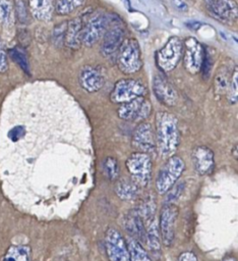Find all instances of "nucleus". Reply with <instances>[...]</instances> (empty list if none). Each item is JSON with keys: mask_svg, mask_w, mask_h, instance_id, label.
Wrapping results in <instances>:
<instances>
[{"mask_svg": "<svg viewBox=\"0 0 238 261\" xmlns=\"http://www.w3.org/2000/svg\"><path fill=\"white\" fill-rule=\"evenodd\" d=\"M172 3L175 6V8L180 11H186L188 8L187 4L183 0H172Z\"/></svg>", "mask_w": 238, "mask_h": 261, "instance_id": "nucleus-35", "label": "nucleus"}, {"mask_svg": "<svg viewBox=\"0 0 238 261\" xmlns=\"http://www.w3.org/2000/svg\"><path fill=\"white\" fill-rule=\"evenodd\" d=\"M185 49L183 53V63L185 69L192 74L197 73L200 70L204 50L201 44L195 38H188L185 41Z\"/></svg>", "mask_w": 238, "mask_h": 261, "instance_id": "nucleus-12", "label": "nucleus"}, {"mask_svg": "<svg viewBox=\"0 0 238 261\" xmlns=\"http://www.w3.org/2000/svg\"><path fill=\"white\" fill-rule=\"evenodd\" d=\"M178 261H198V260L194 253L187 251V252H183L179 255Z\"/></svg>", "mask_w": 238, "mask_h": 261, "instance_id": "nucleus-34", "label": "nucleus"}, {"mask_svg": "<svg viewBox=\"0 0 238 261\" xmlns=\"http://www.w3.org/2000/svg\"><path fill=\"white\" fill-rule=\"evenodd\" d=\"M215 84H216V89L218 92H224L227 87H228V77L227 74H223V73H219L216 76L215 80Z\"/></svg>", "mask_w": 238, "mask_h": 261, "instance_id": "nucleus-32", "label": "nucleus"}, {"mask_svg": "<svg viewBox=\"0 0 238 261\" xmlns=\"http://www.w3.org/2000/svg\"><path fill=\"white\" fill-rule=\"evenodd\" d=\"M237 67L235 68L234 74L232 76V81L230 84V92H229V99L231 103H236L237 102V89H238V84H237Z\"/></svg>", "mask_w": 238, "mask_h": 261, "instance_id": "nucleus-31", "label": "nucleus"}, {"mask_svg": "<svg viewBox=\"0 0 238 261\" xmlns=\"http://www.w3.org/2000/svg\"><path fill=\"white\" fill-rule=\"evenodd\" d=\"M11 0H0V19L3 23L9 24L12 20Z\"/></svg>", "mask_w": 238, "mask_h": 261, "instance_id": "nucleus-28", "label": "nucleus"}, {"mask_svg": "<svg viewBox=\"0 0 238 261\" xmlns=\"http://www.w3.org/2000/svg\"><path fill=\"white\" fill-rule=\"evenodd\" d=\"M178 216V208L174 203H166L160 215V234L163 244L170 247L175 238V223Z\"/></svg>", "mask_w": 238, "mask_h": 261, "instance_id": "nucleus-10", "label": "nucleus"}, {"mask_svg": "<svg viewBox=\"0 0 238 261\" xmlns=\"http://www.w3.org/2000/svg\"><path fill=\"white\" fill-rule=\"evenodd\" d=\"M152 111L151 102L143 96L121 104L117 114L121 119L129 121H141L148 117Z\"/></svg>", "mask_w": 238, "mask_h": 261, "instance_id": "nucleus-7", "label": "nucleus"}, {"mask_svg": "<svg viewBox=\"0 0 238 261\" xmlns=\"http://www.w3.org/2000/svg\"><path fill=\"white\" fill-rule=\"evenodd\" d=\"M203 1H204L205 4L207 5V7H209V6L212 4V2H213V0H203Z\"/></svg>", "mask_w": 238, "mask_h": 261, "instance_id": "nucleus-37", "label": "nucleus"}, {"mask_svg": "<svg viewBox=\"0 0 238 261\" xmlns=\"http://www.w3.org/2000/svg\"><path fill=\"white\" fill-rule=\"evenodd\" d=\"M183 43L182 41L174 36L171 37L166 45L158 51L156 60L159 67L164 72H169L173 70L182 57Z\"/></svg>", "mask_w": 238, "mask_h": 261, "instance_id": "nucleus-6", "label": "nucleus"}, {"mask_svg": "<svg viewBox=\"0 0 238 261\" xmlns=\"http://www.w3.org/2000/svg\"><path fill=\"white\" fill-rule=\"evenodd\" d=\"M153 89L159 101L167 106H174L177 103L178 95L174 87L162 74H156L153 81Z\"/></svg>", "mask_w": 238, "mask_h": 261, "instance_id": "nucleus-15", "label": "nucleus"}, {"mask_svg": "<svg viewBox=\"0 0 238 261\" xmlns=\"http://www.w3.org/2000/svg\"><path fill=\"white\" fill-rule=\"evenodd\" d=\"M184 190V182L183 181H176L168 191L166 196V203H174L179 199L182 192Z\"/></svg>", "mask_w": 238, "mask_h": 261, "instance_id": "nucleus-29", "label": "nucleus"}, {"mask_svg": "<svg viewBox=\"0 0 238 261\" xmlns=\"http://www.w3.org/2000/svg\"><path fill=\"white\" fill-rule=\"evenodd\" d=\"M105 248L110 261H129L127 244L117 229L110 227L106 230Z\"/></svg>", "mask_w": 238, "mask_h": 261, "instance_id": "nucleus-8", "label": "nucleus"}, {"mask_svg": "<svg viewBox=\"0 0 238 261\" xmlns=\"http://www.w3.org/2000/svg\"><path fill=\"white\" fill-rule=\"evenodd\" d=\"M156 150L163 157L172 156L180 142L177 118L169 112L160 111L156 115Z\"/></svg>", "mask_w": 238, "mask_h": 261, "instance_id": "nucleus-1", "label": "nucleus"}, {"mask_svg": "<svg viewBox=\"0 0 238 261\" xmlns=\"http://www.w3.org/2000/svg\"><path fill=\"white\" fill-rule=\"evenodd\" d=\"M125 165L130 174V179L135 186L141 189L148 185L152 174V159L150 154L134 152L129 155Z\"/></svg>", "mask_w": 238, "mask_h": 261, "instance_id": "nucleus-2", "label": "nucleus"}, {"mask_svg": "<svg viewBox=\"0 0 238 261\" xmlns=\"http://www.w3.org/2000/svg\"><path fill=\"white\" fill-rule=\"evenodd\" d=\"M129 252V261H152L146 251L136 239L130 238L127 242Z\"/></svg>", "mask_w": 238, "mask_h": 261, "instance_id": "nucleus-23", "label": "nucleus"}, {"mask_svg": "<svg viewBox=\"0 0 238 261\" xmlns=\"http://www.w3.org/2000/svg\"><path fill=\"white\" fill-rule=\"evenodd\" d=\"M8 54L11 57V59L15 61L22 70H24L27 74H29V65H28L26 55L20 48H17V47L11 48L8 50Z\"/></svg>", "mask_w": 238, "mask_h": 261, "instance_id": "nucleus-25", "label": "nucleus"}, {"mask_svg": "<svg viewBox=\"0 0 238 261\" xmlns=\"http://www.w3.org/2000/svg\"><path fill=\"white\" fill-rule=\"evenodd\" d=\"M29 11L38 19L48 20L51 18L53 6L51 0H29Z\"/></svg>", "mask_w": 238, "mask_h": 261, "instance_id": "nucleus-20", "label": "nucleus"}, {"mask_svg": "<svg viewBox=\"0 0 238 261\" xmlns=\"http://www.w3.org/2000/svg\"><path fill=\"white\" fill-rule=\"evenodd\" d=\"M35 261H37V260H35Z\"/></svg>", "mask_w": 238, "mask_h": 261, "instance_id": "nucleus-38", "label": "nucleus"}, {"mask_svg": "<svg viewBox=\"0 0 238 261\" xmlns=\"http://www.w3.org/2000/svg\"><path fill=\"white\" fill-rule=\"evenodd\" d=\"M124 29L120 24L119 20L112 21L103 36V41L101 44V53L105 57H110L111 55H114L119 47L121 46L122 42L124 41Z\"/></svg>", "mask_w": 238, "mask_h": 261, "instance_id": "nucleus-13", "label": "nucleus"}, {"mask_svg": "<svg viewBox=\"0 0 238 261\" xmlns=\"http://www.w3.org/2000/svg\"><path fill=\"white\" fill-rule=\"evenodd\" d=\"M139 192V188L135 186L131 179L121 178L118 179L115 185V193L116 195L124 201H130L137 197Z\"/></svg>", "mask_w": 238, "mask_h": 261, "instance_id": "nucleus-19", "label": "nucleus"}, {"mask_svg": "<svg viewBox=\"0 0 238 261\" xmlns=\"http://www.w3.org/2000/svg\"><path fill=\"white\" fill-rule=\"evenodd\" d=\"M14 12L17 20L24 24L28 21V9L23 0L14 1Z\"/></svg>", "mask_w": 238, "mask_h": 261, "instance_id": "nucleus-27", "label": "nucleus"}, {"mask_svg": "<svg viewBox=\"0 0 238 261\" xmlns=\"http://www.w3.org/2000/svg\"><path fill=\"white\" fill-rule=\"evenodd\" d=\"M222 261H237L234 257H227V258H225L224 260H222Z\"/></svg>", "mask_w": 238, "mask_h": 261, "instance_id": "nucleus-36", "label": "nucleus"}, {"mask_svg": "<svg viewBox=\"0 0 238 261\" xmlns=\"http://www.w3.org/2000/svg\"><path fill=\"white\" fill-rule=\"evenodd\" d=\"M146 223V243L148 244V247L153 251H159L161 249V234H160V228L156 221L155 216L150 218L145 221Z\"/></svg>", "mask_w": 238, "mask_h": 261, "instance_id": "nucleus-21", "label": "nucleus"}, {"mask_svg": "<svg viewBox=\"0 0 238 261\" xmlns=\"http://www.w3.org/2000/svg\"><path fill=\"white\" fill-rule=\"evenodd\" d=\"M146 88L142 82L133 79L119 80L110 95V100L113 103L123 104L137 97L144 96Z\"/></svg>", "mask_w": 238, "mask_h": 261, "instance_id": "nucleus-5", "label": "nucleus"}, {"mask_svg": "<svg viewBox=\"0 0 238 261\" xmlns=\"http://www.w3.org/2000/svg\"><path fill=\"white\" fill-rule=\"evenodd\" d=\"M111 23V18L105 13H99L92 16L83 28L82 43L86 47L97 43L107 32Z\"/></svg>", "mask_w": 238, "mask_h": 261, "instance_id": "nucleus-9", "label": "nucleus"}, {"mask_svg": "<svg viewBox=\"0 0 238 261\" xmlns=\"http://www.w3.org/2000/svg\"><path fill=\"white\" fill-rule=\"evenodd\" d=\"M7 56H6V52L0 42V72H4L7 69Z\"/></svg>", "mask_w": 238, "mask_h": 261, "instance_id": "nucleus-33", "label": "nucleus"}, {"mask_svg": "<svg viewBox=\"0 0 238 261\" xmlns=\"http://www.w3.org/2000/svg\"><path fill=\"white\" fill-rule=\"evenodd\" d=\"M83 23L80 17H75L67 22L66 32L64 37L65 45L72 49H77L82 42Z\"/></svg>", "mask_w": 238, "mask_h": 261, "instance_id": "nucleus-18", "label": "nucleus"}, {"mask_svg": "<svg viewBox=\"0 0 238 261\" xmlns=\"http://www.w3.org/2000/svg\"><path fill=\"white\" fill-rule=\"evenodd\" d=\"M192 163L195 171L199 175H206L212 172L215 160L213 151L206 146H197L192 151Z\"/></svg>", "mask_w": 238, "mask_h": 261, "instance_id": "nucleus-16", "label": "nucleus"}, {"mask_svg": "<svg viewBox=\"0 0 238 261\" xmlns=\"http://www.w3.org/2000/svg\"><path fill=\"white\" fill-rule=\"evenodd\" d=\"M209 8L222 21L232 22L237 19V4L234 0H213Z\"/></svg>", "mask_w": 238, "mask_h": 261, "instance_id": "nucleus-17", "label": "nucleus"}, {"mask_svg": "<svg viewBox=\"0 0 238 261\" xmlns=\"http://www.w3.org/2000/svg\"><path fill=\"white\" fill-rule=\"evenodd\" d=\"M117 64L125 74H132L141 68L139 45L134 39L124 40L118 49Z\"/></svg>", "mask_w": 238, "mask_h": 261, "instance_id": "nucleus-3", "label": "nucleus"}, {"mask_svg": "<svg viewBox=\"0 0 238 261\" xmlns=\"http://www.w3.org/2000/svg\"><path fill=\"white\" fill-rule=\"evenodd\" d=\"M104 172L110 181H114L118 178L119 167L118 162L113 157H107L104 161Z\"/></svg>", "mask_w": 238, "mask_h": 261, "instance_id": "nucleus-26", "label": "nucleus"}, {"mask_svg": "<svg viewBox=\"0 0 238 261\" xmlns=\"http://www.w3.org/2000/svg\"><path fill=\"white\" fill-rule=\"evenodd\" d=\"M2 261H31V248L25 245L10 246Z\"/></svg>", "mask_w": 238, "mask_h": 261, "instance_id": "nucleus-22", "label": "nucleus"}, {"mask_svg": "<svg viewBox=\"0 0 238 261\" xmlns=\"http://www.w3.org/2000/svg\"><path fill=\"white\" fill-rule=\"evenodd\" d=\"M185 168L181 157L172 155L160 169L156 178V190L159 194H166L167 191L179 179Z\"/></svg>", "mask_w": 238, "mask_h": 261, "instance_id": "nucleus-4", "label": "nucleus"}, {"mask_svg": "<svg viewBox=\"0 0 238 261\" xmlns=\"http://www.w3.org/2000/svg\"><path fill=\"white\" fill-rule=\"evenodd\" d=\"M79 84L83 90L90 93L99 91L105 84V74L100 67L84 66L78 76Z\"/></svg>", "mask_w": 238, "mask_h": 261, "instance_id": "nucleus-14", "label": "nucleus"}, {"mask_svg": "<svg viewBox=\"0 0 238 261\" xmlns=\"http://www.w3.org/2000/svg\"><path fill=\"white\" fill-rule=\"evenodd\" d=\"M84 0H57L56 12L62 15L69 14L83 4Z\"/></svg>", "mask_w": 238, "mask_h": 261, "instance_id": "nucleus-24", "label": "nucleus"}, {"mask_svg": "<svg viewBox=\"0 0 238 261\" xmlns=\"http://www.w3.org/2000/svg\"><path fill=\"white\" fill-rule=\"evenodd\" d=\"M66 22H61L57 24L52 34V41L55 45L60 46L64 42V37H65V32H66Z\"/></svg>", "mask_w": 238, "mask_h": 261, "instance_id": "nucleus-30", "label": "nucleus"}, {"mask_svg": "<svg viewBox=\"0 0 238 261\" xmlns=\"http://www.w3.org/2000/svg\"><path fill=\"white\" fill-rule=\"evenodd\" d=\"M131 146L135 152L153 153L156 151V137L152 125L148 122H140L132 136Z\"/></svg>", "mask_w": 238, "mask_h": 261, "instance_id": "nucleus-11", "label": "nucleus"}]
</instances>
